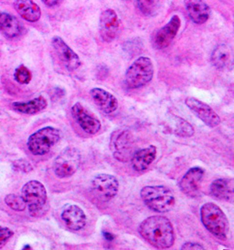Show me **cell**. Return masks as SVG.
I'll return each instance as SVG.
<instances>
[{
	"mask_svg": "<svg viewBox=\"0 0 234 250\" xmlns=\"http://www.w3.org/2000/svg\"><path fill=\"white\" fill-rule=\"evenodd\" d=\"M5 203L11 209L16 212H22L25 210L26 205L22 198L15 194H9L5 197Z\"/></svg>",
	"mask_w": 234,
	"mask_h": 250,
	"instance_id": "obj_27",
	"label": "cell"
},
{
	"mask_svg": "<svg viewBox=\"0 0 234 250\" xmlns=\"http://www.w3.org/2000/svg\"><path fill=\"white\" fill-rule=\"evenodd\" d=\"M157 154V148L151 145L148 147L142 148L133 152L130 160L134 171L144 172L155 161Z\"/></svg>",
	"mask_w": 234,
	"mask_h": 250,
	"instance_id": "obj_18",
	"label": "cell"
},
{
	"mask_svg": "<svg viewBox=\"0 0 234 250\" xmlns=\"http://www.w3.org/2000/svg\"><path fill=\"white\" fill-rule=\"evenodd\" d=\"M13 7L23 20L36 23L42 17V10L33 0H15Z\"/></svg>",
	"mask_w": 234,
	"mask_h": 250,
	"instance_id": "obj_20",
	"label": "cell"
},
{
	"mask_svg": "<svg viewBox=\"0 0 234 250\" xmlns=\"http://www.w3.org/2000/svg\"><path fill=\"white\" fill-rule=\"evenodd\" d=\"M61 219L66 227L72 231L83 229L87 222L85 211L77 205H66L61 213Z\"/></svg>",
	"mask_w": 234,
	"mask_h": 250,
	"instance_id": "obj_16",
	"label": "cell"
},
{
	"mask_svg": "<svg viewBox=\"0 0 234 250\" xmlns=\"http://www.w3.org/2000/svg\"><path fill=\"white\" fill-rule=\"evenodd\" d=\"M181 250H205V248L200 244V243H195V242H188V243H185L182 247H181Z\"/></svg>",
	"mask_w": 234,
	"mask_h": 250,
	"instance_id": "obj_31",
	"label": "cell"
},
{
	"mask_svg": "<svg viewBox=\"0 0 234 250\" xmlns=\"http://www.w3.org/2000/svg\"><path fill=\"white\" fill-rule=\"evenodd\" d=\"M113 158L120 162L128 161L133 154V140L128 130H115L110 139Z\"/></svg>",
	"mask_w": 234,
	"mask_h": 250,
	"instance_id": "obj_9",
	"label": "cell"
},
{
	"mask_svg": "<svg viewBox=\"0 0 234 250\" xmlns=\"http://www.w3.org/2000/svg\"><path fill=\"white\" fill-rule=\"evenodd\" d=\"M13 235H14V232L11 230V229L0 226V250L5 247V245Z\"/></svg>",
	"mask_w": 234,
	"mask_h": 250,
	"instance_id": "obj_29",
	"label": "cell"
},
{
	"mask_svg": "<svg viewBox=\"0 0 234 250\" xmlns=\"http://www.w3.org/2000/svg\"><path fill=\"white\" fill-rule=\"evenodd\" d=\"M24 28L15 16L8 12H0V31L8 39H14L22 34Z\"/></svg>",
	"mask_w": 234,
	"mask_h": 250,
	"instance_id": "obj_21",
	"label": "cell"
},
{
	"mask_svg": "<svg viewBox=\"0 0 234 250\" xmlns=\"http://www.w3.org/2000/svg\"><path fill=\"white\" fill-rule=\"evenodd\" d=\"M184 6L193 23L203 24L210 19L211 8L204 0H184Z\"/></svg>",
	"mask_w": 234,
	"mask_h": 250,
	"instance_id": "obj_17",
	"label": "cell"
},
{
	"mask_svg": "<svg viewBox=\"0 0 234 250\" xmlns=\"http://www.w3.org/2000/svg\"><path fill=\"white\" fill-rule=\"evenodd\" d=\"M61 139V131L55 126H45L28 138L27 147L34 156H43L50 152Z\"/></svg>",
	"mask_w": 234,
	"mask_h": 250,
	"instance_id": "obj_5",
	"label": "cell"
},
{
	"mask_svg": "<svg viewBox=\"0 0 234 250\" xmlns=\"http://www.w3.org/2000/svg\"><path fill=\"white\" fill-rule=\"evenodd\" d=\"M13 167L16 171L29 172L33 170L32 165L25 159H18L13 162Z\"/></svg>",
	"mask_w": 234,
	"mask_h": 250,
	"instance_id": "obj_30",
	"label": "cell"
},
{
	"mask_svg": "<svg viewBox=\"0 0 234 250\" xmlns=\"http://www.w3.org/2000/svg\"><path fill=\"white\" fill-rule=\"evenodd\" d=\"M154 64L151 58H137L125 74V83L129 89H138L149 83L154 77Z\"/></svg>",
	"mask_w": 234,
	"mask_h": 250,
	"instance_id": "obj_4",
	"label": "cell"
},
{
	"mask_svg": "<svg viewBox=\"0 0 234 250\" xmlns=\"http://www.w3.org/2000/svg\"><path fill=\"white\" fill-rule=\"evenodd\" d=\"M104 234H105L104 236H105L106 238L108 239V240H111V241H112V239H113L112 234H110V233H104Z\"/></svg>",
	"mask_w": 234,
	"mask_h": 250,
	"instance_id": "obj_33",
	"label": "cell"
},
{
	"mask_svg": "<svg viewBox=\"0 0 234 250\" xmlns=\"http://www.w3.org/2000/svg\"><path fill=\"white\" fill-rule=\"evenodd\" d=\"M42 1H43V3L44 4L45 6H47L49 8L56 7L61 2V0H42Z\"/></svg>",
	"mask_w": 234,
	"mask_h": 250,
	"instance_id": "obj_32",
	"label": "cell"
},
{
	"mask_svg": "<svg viewBox=\"0 0 234 250\" xmlns=\"http://www.w3.org/2000/svg\"><path fill=\"white\" fill-rule=\"evenodd\" d=\"M118 179L110 173H99L93 177L90 184L92 194L102 203H108L119 191Z\"/></svg>",
	"mask_w": 234,
	"mask_h": 250,
	"instance_id": "obj_7",
	"label": "cell"
},
{
	"mask_svg": "<svg viewBox=\"0 0 234 250\" xmlns=\"http://www.w3.org/2000/svg\"><path fill=\"white\" fill-rule=\"evenodd\" d=\"M47 101L46 99L40 96L33 100L25 103H13L11 104L12 109L20 114H38L47 108Z\"/></svg>",
	"mask_w": 234,
	"mask_h": 250,
	"instance_id": "obj_23",
	"label": "cell"
},
{
	"mask_svg": "<svg viewBox=\"0 0 234 250\" xmlns=\"http://www.w3.org/2000/svg\"><path fill=\"white\" fill-rule=\"evenodd\" d=\"M139 233L147 243L158 250L171 248L175 241L172 223L166 216L147 217L140 224Z\"/></svg>",
	"mask_w": 234,
	"mask_h": 250,
	"instance_id": "obj_1",
	"label": "cell"
},
{
	"mask_svg": "<svg viewBox=\"0 0 234 250\" xmlns=\"http://www.w3.org/2000/svg\"><path fill=\"white\" fill-rule=\"evenodd\" d=\"M173 132L181 137H191L194 134V127L188 121L180 117H175L173 122Z\"/></svg>",
	"mask_w": 234,
	"mask_h": 250,
	"instance_id": "obj_26",
	"label": "cell"
},
{
	"mask_svg": "<svg viewBox=\"0 0 234 250\" xmlns=\"http://www.w3.org/2000/svg\"><path fill=\"white\" fill-rule=\"evenodd\" d=\"M205 171L201 167H193L187 171L179 182L180 190L190 198L201 195V184Z\"/></svg>",
	"mask_w": 234,
	"mask_h": 250,
	"instance_id": "obj_15",
	"label": "cell"
},
{
	"mask_svg": "<svg viewBox=\"0 0 234 250\" xmlns=\"http://www.w3.org/2000/svg\"><path fill=\"white\" fill-rule=\"evenodd\" d=\"M185 103L190 111L209 127H216L221 123L219 115L208 104L202 103L200 100L192 97L187 98Z\"/></svg>",
	"mask_w": 234,
	"mask_h": 250,
	"instance_id": "obj_13",
	"label": "cell"
},
{
	"mask_svg": "<svg viewBox=\"0 0 234 250\" xmlns=\"http://www.w3.org/2000/svg\"><path fill=\"white\" fill-rule=\"evenodd\" d=\"M181 27V19L178 15H173L164 26L156 30L153 36L152 43L157 50H164L170 45Z\"/></svg>",
	"mask_w": 234,
	"mask_h": 250,
	"instance_id": "obj_14",
	"label": "cell"
},
{
	"mask_svg": "<svg viewBox=\"0 0 234 250\" xmlns=\"http://www.w3.org/2000/svg\"><path fill=\"white\" fill-rule=\"evenodd\" d=\"M52 46L59 61L68 71H75L81 67L82 62L78 55L67 45V42L61 37L55 36L52 39Z\"/></svg>",
	"mask_w": 234,
	"mask_h": 250,
	"instance_id": "obj_10",
	"label": "cell"
},
{
	"mask_svg": "<svg viewBox=\"0 0 234 250\" xmlns=\"http://www.w3.org/2000/svg\"><path fill=\"white\" fill-rule=\"evenodd\" d=\"M71 114L79 126L87 134L95 135L101 128L100 119L87 110L81 103H76L71 108Z\"/></svg>",
	"mask_w": 234,
	"mask_h": 250,
	"instance_id": "obj_12",
	"label": "cell"
},
{
	"mask_svg": "<svg viewBox=\"0 0 234 250\" xmlns=\"http://www.w3.org/2000/svg\"><path fill=\"white\" fill-rule=\"evenodd\" d=\"M201 220L205 229L214 237L225 240L228 236L230 224L223 210L213 203H206L200 210Z\"/></svg>",
	"mask_w": 234,
	"mask_h": 250,
	"instance_id": "obj_2",
	"label": "cell"
},
{
	"mask_svg": "<svg viewBox=\"0 0 234 250\" xmlns=\"http://www.w3.org/2000/svg\"><path fill=\"white\" fill-rule=\"evenodd\" d=\"M90 95L96 105L105 114H112L118 108L117 99L105 89L95 87L90 90Z\"/></svg>",
	"mask_w": 234,
	"mask_h": 250,
	"instance_id": "obj_19",
	"label": "cell"
},
{
	"mask_svg": "<svg viewBox=\"0 0 234 250\" xmlns=\"http://www.w3.org/2000/svg\"><path fill=\"white\" fill-rule=\"evenodd\" d=\"M213 66L217 69H224L230 67L233 63L232 49L226 44H220L215 47L211 55Z\"/></svg>",
	"mask_w": 234,
	"mask_h": 250,
	"instance_id": "obj_24",
	"label": "cell"
},
{
	"mask_svg": "<svg viewBox=\"0 0 234 250\" xmlns=\"http://www.w3.org/2000/svg\"><path fill=\"white\" fill-rule=\"evenodd\" d=\"M135 2L140 12L147 17L155 16L159 9L158 0H135Z\"/></svg>",
	"mask_w": 234,
	"mask_h": 250,
	"instance_id": "obj_25",
	"label": "cell"
},
{
	"mask_svg": "<svg viewBox=\"0 0 234 250\" xmlns=\"http://www.w3.org/2000/svg\"><path fill=\"white\" fill-rule=\"evenodd\" d=\"M81 164V154L76 148L64 149L55 159L53 170L58 178L71 177L78 171Z\"/></svg>",
	"mask_w": 234,
	"mask_h": 250,
	"instance_id": "obj_8",
	"label": "cell"
},
{
	"mask_svg": "<svg viewBox=\"0 0 234 250\" xmlns=\"http://www.w3.org/2000/svg\"><path fill=\"white\" fill-rule=\"evenodd\" d=\"M140 196L144 204L156 213H168L175 205L174 195L164 186H146Z\"/></svg>",
	"mask_w": 234,
	"mask_h": 250,
	"instance_id": "obj_3",
	"label": "cell"
},
{
	"mask_svg": "<svg viewBox=\"0 0 234 250\" xmlns=\"http://www.w3.org/2000/svg\"><path fill=\"white\" fill-rule=\"evenodd\" d=\"M23 249H31V248H30V247H29V246H26V247H24V248H23Z\"/></svg>",
	"mask_w": 234,
	"mask_h": 250,
	"instance_id": "obj_34",
	"label": "cell"
},
{
	"mask_svg": "<svg viewBox=\"0 0 234 250\" xmlns=\"http://www.w3.org/2000/svg\"><path fill=\"white\" fill-rule=\"evenodd\" d=\"M22 198L31 216H39L43 213L47 205V191L43 183L28 181L22 187Z\"/></svg>",
	"mask_w": 234,
	"mask_h": 250,
	"instance_id": "obj_6",
	"label": "cell"
},
{
	"mask_svg": "<svg viewBox=\"0 0 234 250\" xmlns=\"http://www.w3.org/2000/svg\"><path fill=\"white\" fill-rule=\"evenodd\" d=\"M14 79L16 80L17 83H19L21 84H27L32 79V74L30 72V70L25 66L21 65L14 71Z\"/></svg>",
	"mask_w": 234,
	"mask_h": 250,
	"instance_id": "obj_28",
	"label": "cell"
},
{
	"mask_svg": "<svg viewBox=\"0 0 234 250\" xmlns=\"http://www.w3.org/2000/svg\"><path fill=\"white\" fill-rule=\"evenodd\" d=\"M121 21L115 11L107 9L101 12L100 16V35L105 42H112L119 34Z\"/></svg>",
	"mask_w": 234,
	"mask_h": 250,
	"instance_id": "obj_11",
	"label": "cell"
},
{
	"mask_svg": "<svg viewBox=\"0 0 234 250\" xmlns=\"http://www.w3.org/2000/svg\"><path fill=\"white\" fill-rule=\"evenodd\" d=\"M210 193L219 201H231L234 198V179L219 178L210 186Z\"/></svg>",
	"mask_w": 234,
	"mask_h": 250,
	"instance_id": "obj_22",
	"label": "cell"
}]
</instances>
